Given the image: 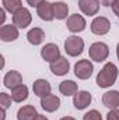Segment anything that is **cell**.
Returning a JSON list of instances; mask_svg holds the SVG:
<instances>
[{"instance_id":"4dcf8cb0","label":"cell","mask_w":119,"mask_h":120,"mask_svg":"<svg viewBox=\"0 0 119 120\" xmlns=\"http://www.w3.org/2000/svg\"><path fill=\"white\" fill-rule=\"evenodd\" d=\"M35 120H48V117L44 116V115H38V116L35 117Z\"/></svg>"},{"instance_id":"6da1fadb","label":"cell","mask_w":119,"mask_h":120,"mask_svg":"<svg viewBox=\"0 0 119 120\" xmlns=\"http://www.w3.org/2000/svg\"><path fill=\"white\" fill-rule=\"evenodd\" d=\"M118 78V68L114 63H107L97 75V85L101 88H108L115 84Z\"/></svg>"},{"instance_id":"484cf974","label":"cell","mask_w":119,"mask_h":120,"mask_svg":"<svg viewBox=\"0 0 119 120\" xmlns=\"http://www.w3.org/2000/svg\"><path fill=\"white\" fill-rule=\"evenodd\" d=\"M107 120H119V109H111L107 115Z\"/></svg>"},{"instance_id":"7402d4cb","label":"cell","mask_w":119,"mask_h":120,"mask_svg":"<svg viewBox=\"0 0 119 120\" xmlns=\"http://www.w3.org/2000/svg\"><path fill=\"white\" fill-rule=\"evenodd\" d=\"M53 14L55 18L58 20H64L69 14V6L64 1H56L53 3Z\"/></svg>"},{"instance_id":"2e32d148","label":"cell","mask_w":119,"mask_h":120,"mask_svg":"<svg viewBox=\"0 0 119 120\" xmlns=\"http://www.w3.org/2000/svg\"><path fill=\"white\" fill-rule=\"evenodd\" d=\"M32 91H34V94H35L36 96L42 98V96H46V95L51 94L52 87H51V84H49L46 80L39 78V80H36V81L34 82V85H32Z\"/></svg>"},{"instance_id":"ba28073f","label":"cell","mask_w":119,"mask_h":120,"mask_svg":"<svg viewBox=\"0 0 119 120\" xmlns=\"http://www.w3.org/2000/svg\"><path fill=\"white\" fill-rule=\"evenodd\" d=\"M86 20L81 17V15H79V14H73V15H70L69 18H67V22H66V27H67V30L70 31V32H73V34H77V32H81V31L86 30Z\"/></svg>"},{"instance_id":"d4e9b609","label":"cell","mask_w":119,"mask_h":120,"mask_svg":"<svg viewBox=\"0 0 119 120\" xmlns=\"http://www.w3.org/2000/svg\"><path fill=\"white\" fill-rule=\"evenodd\" d=\"M83 120H102V116H101V113L98 112V110H90L87 112L86 115H84V117Z\"/></svg>"},{"instance_id":"ac0fdd59","label":"cell","mask_w":119,"mask_h":120,"mask_svg":"<svg viewBox=\"0 0 119 120\" xmlns=\"http://www.w3.org/2000/svg\"><path fill=\"white\" fill-rule=\"evenodd\" d=\"M36 116H38L36 109L32 105H25L20 108L17 112V120H35Z\"/></svg>"},{"instance_id":"e0dca14e","label":"cell","mask_w":119,"mask_h":120,"mask_svg":"<svg viewBox=\"0 0 119 120\" xmlns=\"http://www.w3.org/2000/svg\"><path fill=\"white\" fill-rule=\"evenodd\" d=\"M104 106L109 109H116L119 106V91H108L102 95Z\"/></svg>"},{"instance_id":"ffe728a7","label":"cell","mask_w":119,"mask_h":120,"mask_svg":"<svg viewBox=\"0 0 119 120\" xmlns=\"http://www.w3.org/2000/svg\"><path fill=\"white\" fill-rule=\"evenodd\" d=\"M11 98H13V101L17 102V103L25 101V99L28 98V87L24 85V84L16 87L14 90H11Z\"/></svg>"},{"instance_id":"d6a6232c","label":"cell","mask_w":119,"mask_h":120,"mask_svg":"<svg viewBox=\"0 0 119 120\" xmlns=\"http://www.w3.org/2000/svg\"><path fill=\"white\" fill-rule=\"evenodd\" d=\"M116 56H118V60H119V43H118V46H116Z\"/></svg>"},{"instance_id":"5bb4252c","label":"cell","mask_w":119,"mask_h":120,"mask_svg":"<svg viewBox=\"0 0 119 120\" xmlns=\"http://www.w3.org/2000/svg\"><path fill=\"white\" fill-rule=\"evenodd\" d=\"M79 7L86 15H95L99 10V0H79Z\"/></svg>"},{"instance_id":"9a60e30c","label":"cell","mask_w":119,"mask_h":120,"mask_svg":"<svg viewBox=\"0 0 119 120\" xmlns=\"http://www.w3.org/2000/svg\"><path fill=\"white\" fill-rule=\"evenodd\" d=\"M69 68H70V63L66 57H60L56 61L51 63V71L55 74V75H64L69 73Z\"/></svg>"},{"instance_id":"d6986e66","label":"cell","mask_w":119,"mask_h":120,"mask_svg":"<svg viewBox=\"0 0 119 120\" xmlns=\"http://www.w3.org/2000/svg\"><path fill=\"white\" fill-rule=\"evenodd\" d=\"M27 39L31 45H41L45 39V32L41 30V28H32V30L28 31L27 34Z\"/></svg>"},{"instance_id":"8fae6325","label":"cell","mask_w":119,"mask_h":120,"mask_svg":"<svg viewBox=\"0 0 119 120\" xmlns=\"http://www.w3.org/2000/svg\"><path fill=\"white\" fill-rule=\"evenodd\" d=\"M17 38H18V27H16L14 24L3 25L0 28V39L3 42H13Z\"/></svg>"},{"instance_id":"9c48e42d","label":"cell","mask_w":119,"mask_h":120,"mask_svg":"<svg viewBox=\"0 0 119 120\" xmlns=\"http://www.w3.org/2000/svg\"><path fill=\"white\" fill-rule=\"evenodd\" d=\"M36 14L39 15L41 20L44 21H52L55 18V14H53V3H49V1H42L38 7H36Z\"/></svg>"},{"instance_id":"4fadbf2b","label":"cell","mask_w":119,"mask_h":120,"mask_svg":"<svg viewBox=\"0 0 119 120\" xmlns=\"http://www.w3.org/2000/svg\"><path fill=\"white\" fill-rule=\"evenodd\" d=\"M3 82H4V87H6V88L14 90L16 87H18V85L23 84V77H21V74H20L18 71L11 70V71H8V73L4 75Z\"/></svg>"},{"instance_id":"603a6c76","label":"cell","mask_w":119,"mask_h":120,"mask_svg":"<svg viewBox=\"0 0 119 120\" xmlns=\"http://www.w3.org/2000/svg\"><path fill=\"white\" fill-rule=\"evenodd\" d=\"M3 7L6 11L14 14L23 7V4H21V0H3Z\"/></svg>"},{"instance_id":"44dd1931","label":"cell","mask_w":119,"mask_h":120,"mask_svg":"<svg viewBox=\"0 0 119 120\" xmlns=\"http://www.w3.org/2000/svg\"><path fill=\"white\" fill-rule=\"evenodd\" d=\"M59 91L60 94H63L64 96H71V95H76L77 94V84L71 80H66V81H62L59 85Z\"/></svg>"},{"instance_id":"7c38bea8","label":"cell","mask_w":119,"mask_h":120,"mask_svg":"<svg viewBox=\"0 0 119 120\" xmlns=\"http://www.w3.org/2000/svg\"><path fill=\"white\" fill-rule=\"evenodd\" d=\"M41 106H42V109L46 110V112H55V110L59 109L60 99L56 96V95L49 94V95L41 98Z\"/></svg>"},{"instance_id":"f1b7e54d","label":"cell","mask_w":119,"mask_h":120,"mask_svg":"<svg viewBox=\"0 0 119 120\" xmlns=\"http://www.w3.org/2000/svg\"><path fill=\"white\" fill-rule=\"evenodd\" d=\"M99 1H101V4L105 6V7H109V6H112V4L115 3V0H99Z\"/></svg>"},{"instance_id":"7a4b0ae2","label":"cell","mask_w":119,"mask_h":120,"mask_svg":"<svg viewBox=\"0 0 119 120\" xmlns=\"http://www.w3.org/2000/svg\"><path fill=\"white\" fill-rule=\"evenodd\" d=\"M83 49H84V41L81 38L76 36V35H71L64 41V50L71 57H76V56L81 55Z\"/></svg>"},{"instance_id":"5b68a950","label":"cell","mask_w":119,"mask_h":120,"mask_svg":"<svg viewBox=\"0 0 119 120\" xmlns=\"http://www.w3.org/2000/svg\"><path fill=\"white\" fill-rule=\"evenodd\" d=\"M31 21H32V15L24 7H21L17 13L13 14V24L18 28H27L31 24Z\"/></svg>"},{"instance_id":"8992f818","label":"cell","mask_w":119,"mask_h":120,"mask_svg":"<svg viewBox=\"0 0 119 120\" xmlns=\"http://www.w3.org/2000/svg\"><path fill=\"white\" fill-rule=\"evenodd\" d=\"M111 30V22L107 17H95L91 22V32L95 35H105Z\"/></svg>"},{"instance_id":"3957f363","label":"cell","mask_w":119,"mask_h":120,"mask_svg":"<svg viewBox=\"0 0 119 120\" xmlns=\"http://www.w3.org/2000/svg\"><path fill=\"white\" fill-rule=\"evenodd\" d=\"M88 53H90V59L91 60L101 63V61L107 60V57L109 56V48L104 42H95V43H92L90 46Z\"/></svg>"},{"instance_id":"1f68e13d","label":"cell","mask_w":119,"mask_h":120,"mask_svg":"<svg viewBox=\"0 0 119 120\" xmlns=\"http://www.w3.org/2000/svg\"><path fill=\"white\" fill-rule=\"evenodd\" d=\"M60 120H76L74 117H71V116H66V117H62Z\"/></svg>"},{"instance_id":"30bf717a","label":"cell","mask_w":119,"mask_h":120,"mask_svg":"<svg viewBox=\"0 0 119 120\" xmlns=\"http://www.w3.org/2000/svg\"><path fill=\"white\" fill-rule=\"evenodd\" d=\"M91 101H92V96H91L90 92H87V91H79L74 95V98H73V105H74L76 109L83 110V109H86L91 103Z\"/></svg>"},{"instance_id":"4316f807","label":"cell","mask_w":119,"mask_h":120,"mask_svg":"<svg viewBox=\"0 0 119 120\" xmlns=\"http://www.w3.org/2000/svg\"><path fill=\"white\" fill-rule=\"evenodd\" d=\"M42 1H45V0H27V3L30 4L31 7H38Z\"/></svg>"},{"instance_id":"83f0119b","label":"cell","mask_w":119,"mask_h":120,"mask_svg":"<svg viewBox=\"0 0 119 120\" xmlns=\"http://www.w3.org/2000/svg\"><path fill=\"white\" fill-rule=\"evenodd\" d=\"M112 10H114V13L118 15L119 18V0H115V3L112 4Z\"/></svg>"},{"instance_id":"cb8c5ba5","label":"cell","mask_w":119,"mask_h":120,"mask_svg":"<svg viewBox=\"0 0 119 120\" xmlns=\"http://www.w3.org/2000/svg\"><path fill=\"white\" fill-rule=\"evenodd\" d=\"M11 101H13L11 95H8L6 92H1L0 94V105H1V109H6L7 110L11 106Z\"/></svg>"},{"instance_id":"f546056e","label":"cell","mask_w":119,"mask_h":120,"mask_svg":"<svg viewBox=\"0 0 119 120\" xmlns=\"http://www.w3.org/2000/svg\"><path fill=\"white\" fill-rule=\"evenodd\" d=\"M4 11H6L4 8H1V10H0V22H1V24H3V22H4V20H6V15H4Z\"/></svg>"},{"instance_id":"52a82bcc","label":"cell","mask_w":119,"mask_h":120,"mask_svg":"<svg viewBox=\"0 0 119 120\" xmlns=\"http://www.w3.org/2000/svg\"><path fill=\"white\" fill-rule=\"evenodd\" d=\"M41 56L45 61H49V63H53V61H56L58 59L62 57L59 48L55 43H46L41 50Z\"/></svg>"},{"instance_id":"277c9868","label":"cell","mask_w":119,"mask_h":120,"mask_svg":"<svg viewBox=\"0 0 119 120\" xmlns=\"http://www.w3.org/2000/svg\"><path fill=\"white\" fill-rule=\"evenodd\" d=\"M92 71H94V67H92L91 61L87 59L80 60L74 64V74L80 80H88L92 74Z\"/></svg>"}]
</instances>
